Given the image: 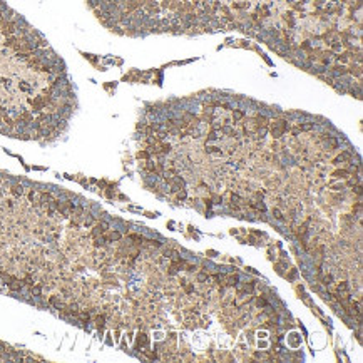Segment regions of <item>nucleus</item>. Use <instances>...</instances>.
<instances>
[{
  "instance_id": "nucleus-5",
  "label": "nucleus",
  "mask_w": 363,
  "mask_h": 363,
  "mask_svg": "<svg viewBox=\"0 0 363 363\" xmlns=\"http://www.w3.org/2000/svg\"><path fill=\"white\" fill-rule=\"evenodd\" d=\"M147 345H149L147 335H146V333H138L136 347H138V348H147Z\"/></svg>"
},
{
  "instance_id": "nucleus-6",
  "label": "nucleus",
  "mask_w": 363,
  "mask_h": 363,
  "mask_svg": "<svg viewBox=\"0 0 363 363\" xmlns=\"http://www.w3.org/2000/svg\"><path fill=\"white\" fill-rule=\"evenodd\" d=\"M272 213H273V216L277 218L278 221H283V211H281V208H280V206H274Z\"/></svg>"
},
{
  "instance_id": "nucleus-7",
  "label": "nucleus",
  "mask_w": 363,
  "mask_h": 363,
  "mask_svg": "<svg viewBox=\"0 0 363 363\" xmlns=\"http://www.w3.org/2000/svg\"><path fill=\"white\" fill-rule=\"evenodd\" d=\"M256 305H258V306H268L267 300H264V298H258V300H256Z\"/></svg>"
},
{
  "instance_id": "nucleus-2",
  "label": "nucleus",
  "mask_w": 363,
  "mask_h": 363,
  "mask_svg": "<svg viewBox=\"0 0 363 363\" xmlns=\"http://www.w3.org/2000/svg\"><path fill=\"white\" fill-rule=\"evenodd\" d=\"M118 35L240 30L362 99V0H86Z\"/></svg>"
},
{
  "instance_id": "nucleus-9",
  "label": "nucleus",
  "mask_w": 363,
  "mask_h": 363,
  "mask_svg": "<svg viewBox=\"0 0 363 363\" xmlns=\"http://www.w3.org/2000/svg\"><path fill=\"white\" fill-rule=\"evenodd\" d=\"M198 281H208V277H206V274H199Z\"/></svg>"
},
{
  "instance_id": "nucleus-8",
  "label": "nucleus",
  "mask_w": 363,
  "mask_h": 363,
  "mask_svg": "<svg viewBox=\"0 0 363 363\" xmlns=\"http://www.w3.org/2000/svg\"><path fill=\"white\" fill-rule=\"evenodd\" d=\"M325 285H332V281H333V278L332 277H330V274H328V277H325Z\"/></svg>"
},
{
  "instance_id": "nucleus-3",
  "label": "nucleus",
  "mask_w": 363,
  "mask_h": 363,
  "mask_svg": "<svg viewBox=\"0 0 363 363\" xmlns=\"http://www.w3.org/2000/svg\"><path fill=\"white\" fill-rule=\"evenodd\" d=\"M77 109L64 59L0 0V134L48 146L66 136Z\"/></svg>"
},
{
  "instance_id": "nucleus-1",
  "label": "nucleus",
  "mask_w": 363,
  "mask_h": 363,
  "mask_svg": "<svg viewBox=\"0 0 363 363\" xmlns=\"http://www.w3.org/2000/svg\"><path fill=\"white\" fill-rule=\"evenodd\" d=\"M125 236L79 194L0 171V293L94 330L109 345L129 323L123 286L139 259V241Z\"/></svg>"
},
{
  "instance_id": "nucleus-4",
  "label": "nucleus",
  "mask_w": 363,
  "mask_h": 363,
  "mask_svg": "<svg viewBox=\"0 0 363 363\" xmlns=\"http://www.w3.org/2000/svg\"><path fill=\"white\" fill-rule=\"evenodd\" d=\"M4 360H40V357L32 355L26 350H18V348L7 345L6 342H0V362Z\"/></svg>"
}]
</instances>
